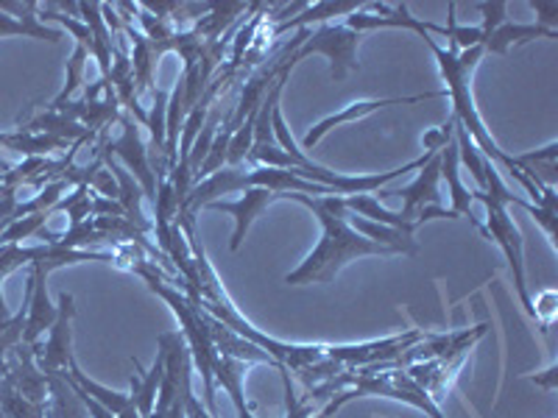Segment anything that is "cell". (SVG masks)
I'll return each mask as SVG.
<instances>
[{
  "instance_id": "52a82bcc",
  "label": "cell",
  "mask_w": 558,
  "mask_h": 418,
  "mask_svg": "<svg viewBox=\"0 0 558 418\" xmlns=\"http://www.w3.org/2000/svg\"><path fill=\"white\" fill-rule=\"evenodd\" d=\"M433 98H447V93H445V89H438V93H425V96L375 98V101H357V103H349V107H343L341 112H336V114H330V118H324V121H318L316 126H313L311 132L305 134V139H302V148H305V151H313V148H316L318 143H322V139L332 132V128L343 126V123L361 121V118H366V114L377 112V109H386V107H411V103L433 101Z\"/></svg>"
},
{
  "instance_id": "30bf717a",
  "label": "cell",
  "mask_w": 558,
  "mask_h": 418,
  "mask_svg": "<svg viewBox=\"0 0 558 418\" xmlns=\"http://www.w3.org/2000/svg\"><path fill=\"white\" fill-rule=\"evenodd\" d=\"M207 327H209V335H213V343H216L218 355L235 357V360H243V362H266V366H274L277 371L282 368L277 360H271V357H268L257 343L246 341V337L238 335L235 330L223 327V323L218 321L216 316H209V312H207Z\"/></svg>"
},
{
  "instance_id": "3957f363",
  "label": "cell",
  "mask_w": 558,
  "mask_h": 418,
  "mask_svg": "<svg viewBox=\"0 0 558 418\" xmlns=\"http://www.w3.org/2000/svg\"><path fill=\"white\" fill-rule=\"evenodd\" d=\"M159 352L166 355V371L159 382L157 402L151 418H187L184 413V393L191 391V348L182 332H162L157 337Z\"/></svg>"
},
{
  "instance_id": "8992f818",
  "label": "cell",
  "mask_w": 558,
  "mask_h": 418,
  "mask_svg": "<svg viewBox=\"0 0 558 418\" xmlns=\"http://www.w3.org/2000/svg\"><path fill=\"white\" fill-rule=\"evenodd\" d=\"M73 316H76L73 296L62 293L59 296V316L51 330H48V341H37L32 346L34 362H37V368L45 377H62V380H68L70 360H73Z\"/></svg>"
},
{
  "instance_id": "5b68a950",
  "label": "cell",
  "mask_w": 558,
  "mask_h": 418,
  "mask_svg": "<svg viewBox=\"0 0 558 418\" xmlns=\"http://www.w3.org/2000/svg\"><path fill=\"white\" fill-rule=\"evenodd\" d=\"M363 34L352 32L343 23L332 26V23H324L316 32H311V37L305 39V45L293 53V62H302L307 57H327L330 59V76L332 82H343V78L352 73V70L361 67L357 62V45H361Z\"/></svg>"
},
{
  "instance_id": "4fadbf2b",
  "label": "cell",
  "mask_w": 558,
  "mask_h": 418,
  "mask_svg": "<svg viewBox=\"0 0 558 418\" xmlns=\"http://www.w3.org/2000/svg\"><path fill=\"white\" fill-rule=\"evenodd\" d=\"M533 39H558V32H547V28L536 26V23L527 26V23H511V20H506L502 26H497L495 32L483 39V53H500L502 57V53H508L511 45H527Z\"/></svg>"
},
{
  "instance_id": "e0dca14e",
  "label": "cell",
  "mask_w": 558,
  "mask_h": 418,
  "mask_svg": "<svg viewBox=\"0 0 558 418\" xmlns=\"http://www.w3.org/2000/svg\"><path fill=\"white\" fill-rule=\"evenodd\" d=\"M162 371H166V355L157 352V360H154V366L148 368L146 374L132 377V396H134V405H137L140 418H151L159 382H162Z\"/></svg>"
},
{
  "instance_id": "603a6c76",
  "label": "cell",
  "mask_w": 558,
  "mask_h": 418,
  "mask_svg": "<svg viewBox=\"0 0 558 418\" xmlns=\"http://www.w3.org/2000/svg\"><path fill=\"white\" fill-rule=\"evenodd\" d=\"M184 413H187V418H216V416H209L207 407L193 396V388L184 393Z\"/></svg>"
},
{
  "instance_id": "8fae6325",
  "label": "cell",
  "mask_w": 558,
  "mask_h": 418,
  "mask_svg": "<svg viewBox=\"0 0 558 418\" xmlns=\"http://www.w3.org/2000/svg\"><path fill=\"white\" fill-rule=\"evenodd\" d=\"M70 380L76 382L78 388H82L84 393H87L89 399H96L98 405L107 407L109 413H112L114 418H140L137 413V405H134V396L132 391L129 393H121V391H112V388L101 385V382L89 380L87 374H84L82 368H78L76 357L70 360Z\"/></svg>"
},
{
  "instance_id": "44dd1931",
  "label": "cell",
  "mask_w": 558,
  "mask_h": 418,
  "mask_svg": "<svg viewBox=\"0 0 558 418\" xmlns=\"http://www.w3.org/2000/svg\"><path fill=\"white\" fill-rule=\"evenodd\" d=\"M357 396H361V393H357L355 388H349V391H341V393H338V396H336V399L327 402V405H324L318 413H313L311 418H330V416H336V413L341 410V407L347 405V402L357 399Z\"/></svg>"
},
{
  "instance_id": "d6986e66",
  "label": "cell",
  "mask_w": 558,
  "mask_h": 418,
  "mask_svg": "<svg viewBox=\"0 0 558 418\" xmlns=\"http://www.w3.org/2000/svg\"><path fill=\"white\" fill-rule=\"evenodd\" d=\"M452 132H456V118L450 114L445 126L433 128V132H427L425 137H422V146H425L427 153H438L452 139Z\"/></svg>"
},
{
  "instance_id": "7402d4cb",
  "label": "cell",
  "mask_w": 558,
  "mask_h": 418,
  "mask_svg": "<svg viewBox=\"0 0 558 418\" xmlns=\"http://www.w3.org/2000/svg\"><path fill=\"white\" fill-rule=\"evenodd\" d=\"M531 382L536 388H545V391L556 393L558 391V362H553L547 371H542V374H533Z\"/></svg>"
},
{
  "instance_id": "9a60e30c",
  "label": "cell",
  "mask_w": 558,
  "mask_h": 418,
  "mask_svg": "<svg viewBox=\"0 0 558 418\" xmlns=\"http://www.w3.org/2000/svg\"><path fill=\"white\" fill-rule=\"evenodd\" d=\"M39 3H28L23 17H14L9 12H0V39L3 37H34L48 39V42H62L64 34L59 28H45L37 17Z\"/></svg>"
},
{
  "instance_id": "7c38bea8",
  "label": "cell",
  "mask_w": 558,
  "mask_h": 418,
  "mask_svg": "<svg viewBox=\"0 0 558 418\" xmlns=\"http://www.w3.org/2000/svg\"><path fill=\"white\" fill-rule=\"evenodd\" d=\"M438 162H441V176L447 179V190H450L452 198V212H456L458 218L470 216V221L475 223V226H481V218H475V212H472V193L463 187L461 176H458L461 159H458L456 139H450V143L438 151Z\"/></svg>"
},
{
  "instance_id": "9c48e42d",
  "label": "cell",
  "mask_w": 558,
  "mask_h": 418,
  "mask_svg": "<svg viewBox=\"0 0 558 418\" xmlns=\"http://www.w3.org/2000/svg\"><path fill=\"white\" fill-rule=\"evenodd\" d=\"M361 9H366V3H355V0H341V3H336V0H324V3H307L302 12L296 14V17L286 20V23H277L274 28H268V37L277 39L282 37V34L288 32H299V28H311L313 23H330V17H343L347 20L349 14L361 12Z\"/></svg>"
},
{
  "instance_id": "277c9868",
  "label": "cell",
  "mask_w": 558,
  "mask_h": 418,
  "mask_svg": "<svg viewBox=\"0 0 558 418\" xmlns=\"http://www.w3.org/2000/svg\"><path fill=\"white\" fill-rule=\"evenodd\" d=\"M347 374L352 388L361 396H386V399L393 402H405V405L427 413L430 418H445V413L438 410L430 393L418 385V382H413L405 368H386V371H375V368H347Z\"/></svg>"
},
{
  "instance_id": "7a4b0ae2",
  "label": "cell",
  "mask_w": 558,
  "mask_h": 418,
  "mask_svg": "<svg viewBox=\"0 0 558 418\" xmlns=\"http://www.w3.org/2000/svg\"><path fill=\"white\" fill-rule=\"evenodd\" d=\"M472 198H477L486 207V223H481L477 232L502 248L508 266H511V273H514V285L517 293H520L522 307H525L527 316L536 318V307H533V298L527 293L525 282V241H522V232L517 229V223L508 216V204H517L522 196H514V193L508 190L506 182L500 179V171L492 165V159H486V190H472Z\"/></svg>"
},
{
  "instance_id": "ac0fdd59",
  "label": "cell",
  "mask_w": 558,
  "mask_h": 418,
  "mask_svg": "<svg viewBox=\"0 0 558 418\" xmlns=\"http://www.w3.org/2000/svg\"><path fill=\"white\" fill-rule=\"evenodd\" d=\"M87 62H89V48L84 42H76V48H73V57H70V62H68V84H64L62 93H59V96L53 98L48 107L57 109V107H62V103H70V98L76 96V89L82 87L84 67H87Z\"/></svg>"
},
{
  "instance_id": "5bb4252c",
  "label": "cell",
  "mask_w": 558,
  "mask_h": 418,
  "mask_svg": "<svg viewBox=\"0 0 558 418\" xmlns=\"http://www.w3.org/2000/svg\"><path fill=\"white\" fill-rule=\"evenodd\" d=\"M556 157H558V143H550V146L542 148V151L520 153V157H514V162L517 168H520V171L536 184V190L545 196L550 187H556V179H558Z\"/></svg>"
},
{
  "instance_id": "ba28073f",
  "label": "cell",
  "mask_w": 558,
  "mask_h": 418,
  "mask_svg": "<svg viewBox=\"0 0 558 418\" xmlns=\"http://www.w3.org/2000/svg\"><path fill=\"white\" fill-rule=\"evenodd\" d=\"M291 193H271V190H263V187H252V190H243V196L238 201H213L207 204V209H216V212H229V216L235 218V235H232V243L229 248L238 251L246 241V232L248 226L254 223V218L266 212L271 204L277 201H288Z\"/></svg>"
},
{
  "instance_id": "2e32d148",
  "label": "cell",
  "mask_w": 558,
  "mask_h": 418,
  "mask_svg": "<svg viewBox=\"0 0 558 418\" xmlns=\"http://www.w3.org/2000/svg\"><path fill=\"white\" fill-rule=\"evenodd\" d=\"M248 362L235 360V357H223L218 355L216 368H213V377L218 380V385L232 396V405H235L238 416L241 418H254L252 410L246 405V393H243V377H246Z\"/></svg>"
},
{
  "instance_id": "ffe728a7",
  "label": "cell",
  "mask_w": 558,
  "mask_h": 418,
  "mask_svg": "<svg viewBox=\"0 0 558 418\" xmlns=\"http://www.w3.org/2000/svg\"><path fill=\"white\" fill-rule=\"evenodd\" d=\"M527 7L539 14V17H536V26L547 28V32H558V3H545V0L536 3V0H533Z\"/></svg>"
},
{
  "instance_id": "6da1fadb",
  "label": "cell",
  "mask_w": 558,
  "mask_h": 418,
  "mask_svg": "<svg viewBox=\"0 0 558 418\" xmlns=\"http://www.w3.org/2000/svg\"><path fill=\"white\" fill-rule=\"evenodd\" d=\"M288 201H296L307 207L313 216L322 223V241L313 248L296 271L286 276V285H330L341 273V268L361 257H400V251L383 243L368 241V237L357 235L355 229L349 226V212L343 207V196H327V198H311L302 193H291Z\"/></svg>"
}]
</instances>
